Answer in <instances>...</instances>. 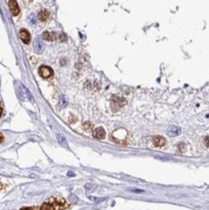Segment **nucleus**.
Listing matches in <instances>:
<instances>
[{
	"mask_svg": "<svg viewBox=\"0 0 209 210\" xmlns=\"http://www.w3.org/2000/svg\"><path fill=\"white\" fill-rule=\"evenodd\" d=\"M52 74H53V71H52L49 67H47V66H42V67H40V69H39V75L44 79L51 78L52 76Z\"/></svg>",
	"mask_w": 209,
	"mask_h": 210,
	"instance_id": "2",
	"label": "nucleus"
},
{
	"mask_svg": "<svg viewBox=\"0 0 209 210\" xmlns=\"http://www.w3.org/2000/svg\"><path fill=\"white\" fill-rule=\"evenodd\" d=\"M93 137L97 140H103L105 139L106 137V131L104 128L102 127H99V128H96L93 132Z\"/></svg>",
	"mask_w": 209,
	"mask_h": 210,
	"instance_id": "4",
	"label": "nucleus"
},
{
	"mask_svg": "<svg viewBox=\"0 0 209 210\" xmlns=\"http://www.w3.org/2000/svg\"><path fill=\"white\" fill-rule=\"evenodd\" d=\"M204 143H205V145L207 146V147H209V135H207V137L204 139Z\"/></svg>",
	"mask_w": 209,
	"mask_h": 210,
	"instance_id": "13",
	"label": "nucleus"
},
{
	"mask_svg": "<svg viewBox=\"0 0 209 210\" xmlns=\"http://www.w3.org/2000/svg\"><path fill=\"white\" fill-rule=\"evenodd\" d=\"M152 142L154 143V145L158 146V147H161V146H164L166 144V140L164 139L163 137H160V135H157V137L153 138Z\"/></svg>",
	"mask_w": 209,
	"mask_h": 210,
	"instance_id": "6",
	"label": "nucleus"
},
{
	"mask_svg": "<svg viewBox=\"0 0 209 210\" xmlns=\"http://www.w3.org/2000/svg\"><path fill=\"white\" fill-rule=\"evenodd\" d=\"M34 47H35V50L37 52H41L43 50V45H42L41 42L39 40H36L35 43H34Z\"/></svg>",
	"mask_w": 209,
	"mask_h": 210,
	"instance_id": "9",
	"label": "nucleus"
},
{
	"mask_svg": "<svg viewBox=\"0 0 209 210\" xmlns=\"http://www.w3.org/2000/svg\"><path fill=\"white\" fill-rule=\"evenodd\" d=\"M9 8H10V10H11L12 14L14 16H18L20 14V7H18V5L16 0H10Z\"/></svg>",
	"mask_w": 209,
	"mask_h": 210,
	"instance_id": "3",
	"label": "nucleus"
},
{
	"mask_svg": "<svg viewBox=\"0 0 209 210\" xmlns=\"http://www.w3.org/2000/svg\"><path fill=\"white\" fill-rule=\"evenodd\" d=\"M168 135H171V137H175V135H177L179 133H180V130L175 126H170V128H168Z\"/></svg>",
	"mask_w": 209,
	"mask_h": 210,
	"instance_id": "7",
	"label": "nucleus"
},
{
	"mask_svg": "<svg viewBox=\"0 0 209 210\" xmlns=\"http://www.w3.org/2000/svg\"><path fill=\"white\" fill-rule=\"evenodd\" d=\"M20 38L22 39V41L24 44H28L30 42V34L28 33L26 29H22L20 31Z\"/></svg>",
	"mask_w": 209,
	"mask_h": 210,
	"instance_id": "5",
	"label": "nucleus"
},
{
	"mask_svg": "<svg viewBox=\"0 0 209 210\" xmlns=\"http://www.w3.org/2000/svg\"><path fill=\"white\" fill-rule=\"evenodd\" d=\"M1 188H2V184H1V182H0V190H1Z\"/></svg>",
	"mask_w": 209,
	"mask_h": 210,
	"instance_id": "16",
	"label": "nucleus"
},
{
	"mask_svg": "<svg viewBox=\"0 0 209 210\" xmlns=\"http://www.w3.org/2000/svg\"><path fill=\"white\" fill-rule=\"evenodd\" d=\"M69 205L66 203V201L62 198H57V196H53L51 198L47 203L42 204V206L40 207V209L42 210H54V209H66L68 208Z\"/></svg>",
	"mask_w": 209,
	"mask_h": 210,
	"instance_id": "1",
	"label": "nucleus"
},
{
	"mask_svg": "<svg viewBox=\"0 0 209 210\" xmlns=\"http://www.w3.org/2000/svg\"><path fill=\"white\" fill-rule=\"evenodd\" d=\"M3 140H4V137H3V135L0 133V142H3Z\"/></svg>",
	"mask_w": 209,
	"mask_h": 210,
	"instance_id": "14",
	"label": "nucleus"
},
{
	"mask_svg": "<svg viewBox=\"0 0 209 210\" xmlns=\"http://www.w3.org/2000/svg\"><path fill=\"white\" fill-rule=\"evenodd\" d=\"M43 38L45 40H47V41H53V40H54L53 35H52L51 33L47 32V31H46V32L43 33Z\"/></svg>",
	"mask_w": 209,
	"mask_h": 210,
	"instance_id": "10",
	"label": "nucleus"
},
{
	"mask_svg": "<svg viewBox=\"0 0 209 210\" xmlns=\"http://www.w3.org/2000/svg\"><path fill=\"white\" fill-rule=\"evenodd\" d=\"M1 114H2V108H0V116H1Z\"/></svg>",
	"mask_w": 209,
	"mask_h": 210,
	"instance_id": "15",
	"label": "nucleus"
},
{
	"mask_svg": "<svg viewBox=\"0 0 209 210\" xmlns=\"http://www.w3.org/2000/svg\"><path fill=\"white\" fill-rule=\"evenodd\" d=\"M39 20H41V22H45V20H47V18L49 17V13L46 11V10H43V11H41L39 13Z\"/></svg>",
	"mask_w": 209,
	"mask_h": 210,
	"instance_id": "8",
	"label": "nucleus"
},
{
	"mask_svg": "<svg viewBox=\"0 0 209 210\" xmlns=\"http://www.w3.org/2000/svg\"><path fill=\"white\" fill-rule=\"evenodd\" d=\"M58 140H59V142L61 143L62 145H66V140H65L64 137H63L62 135H58Z\"/></svg>",
	"mask_w": 209,
	"mask_h": 210,
	"instance_id": "11",
	"label": "nucleus"
},
{
	"mask_svg": "<svg viewBox=\"0 0 209 210\" xmlns=\"http://www.w3.org/2000/svg\"><path fill=\"white\" fill-rule=\"evenodd\" d=\"M91 127H92V125L89 123V122H87V123H84L83 124V129L86 130V131H90Z\"/></svg>",
	"mask_w": 209,
	"mask_h": 210,
	"instance_id": "12",
	"label": "nucleus"
}]
</instances>
